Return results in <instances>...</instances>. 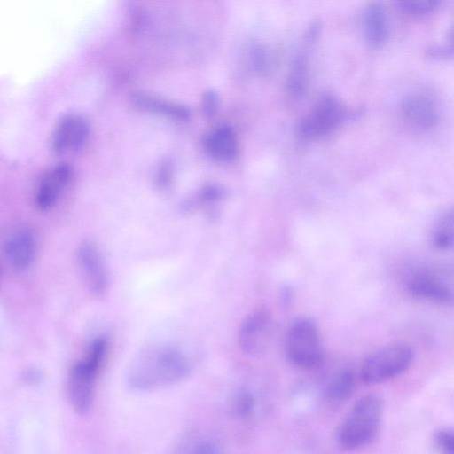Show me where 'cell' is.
I'll return each mask as SVG.
<instances>
[{"label":"cell","instance_id":"obj_1","mask_svg":"<svg viewBox=\"0 0 454 454\" xmlns=\"http://www.w3.org/2000/svg\"><path fill=\"white\" fill-rule=\"evenodd\" d=\"M190 370L187 357L179 349L169 345H154L134 358L127 380L135 390H153L181 381Z\"/></svg>","mask_w":454,"mask_h":454},{"label":"cell","instance_id":"obj_2","mask_svg":"<svg viewBox=\"0 0 454 454\" xmlns=\"http://www.w3.org/2000/svg\"><path fill=\"white\" fill-rule=\"evenodd\" d=\"M383 400L378 394L360 397L342 420L337 434L339 444L346 450L368 445L375 437L382 418Z\"/></svg>","mask_w":454,"mask_h":454},{"label":"cell","instance_id":"obj_3","mask_svg":"<svg viewBox=\"0 0 454 454\" xmlns=\"http://www.w3.org/2000/svg\"><path fill=\"white\" fill-rule=\"evenodd\" d=\"M107 340L96 339L85 358L74 365L68 378V396L73 408L86 413L92 403L94 383L107 351Z\"/></svg>","mask_w":454,"mask_h":454},{"label":"cell","instance_id":"obj_4","mask_svg":"<svg viewBox=\"0 0 454 454\" xmlns=\"http://www.w3.org/2000/svg\"><path fill=\"white\" fill-rule=\"evenodd\" d=\"M285 352L288 361L301 369H314L322 364L323 343L311 319L299 317L290 324L285 338Z\"/></svg>","mask_w":454,"mask_h":454},{"label":"cell","instance_id":"obj_5","mask_svg":"<svg viewBox=\"0 0 454 454\" xmlns=\"http://www.w3.org/2000/svg\"><path fill=\"white\" fill-rule=\"evenodd\" d=\"M350 114L348 109L337 97L325 94L300 120L297 126L298 135L304 139L325 136L337 129Z\"/></svg>","mask_w":454,"mask_h":454},{"label":"cell","instance_id":"obj_6","mask_svg":"<svg viewBox=\"0 0 454 454\" xmlns=\"http://www.w3.org/2000/svg\"><path fill=\"white\" fill-rule=\"evenodd\" d=\"M413 351L408 345L394 344L371 354L361 367V380L365 384H378L391 380L411 365Z\"/></svg>","mask_w":454,"mask_h":454},{"label":"cell","instance_id":"obj_7","mask_svg":"<svg viewBox=\"0 0 454 454\" xmlns=\"http://www.w3.org/2000/svg\"><path fill=\"white\" fill-rule=\"evenodd\" d=\"M273 333V320L264 309L256 310L242 322L238 334L242 352L251 356L262 354L269 347Z\"/></svg>","mask_w":454,"mask_h":454},{"label":"cell","instance_id":"obj_8","mask_svg":"<svg viewBox=\"0 0 454 454\" xmlns=\"http://www.w3.org/2000/svg\"><path fill=\"white\" fill-rule=\"evenodd\" d=\"M87 121L78 114H67L56 124L51 137V147L59 154H67L81 148L89 136Z\"/></svg>","mask_w":454,"mask_h":454},{"label":"cell","instance_id":"obj_9","mask_svg":"<svg viewBox=\"0 0 454 454\" xmlns=\"http://www.w3.org/2000/svg\"><path fill=\"white\" fill-rule=\"evenodd\" d=\"M401 114L409 126L421 131L432 129L439 121L436 102L424 92L406 96L401 105Z\"/></svg>","mask_w":454,"mask_h":454},{"label":"cell","instance_id":"obj_10","mask_svg":"<svg viewBox=\"0 0 454 454\" xmlns=\"http://www.w3.org/2000/svg\"><path fill=\"white\" fill-rule=\"evenodd\" d=\"M78 262L90 291L96 296L104 295L108 288V275L101 254L93 242L88 240L80 246Z\"/></svg>","mask_w":454,"mask_h":454},{"label":"cell","instance_id":"obj_11","mask_svg":"<svg viewBox=\"0 0 454 454\" xmlns=\"http://www.w3.org/2000/svg\"><path fill=\"white\" fill-rule=\"evenodd\" d=\"M73 176V168L67 163H59L47 169L41 176L35 192V202L43 210L52 207Z\"/></svg>","mask_w":454,"mask_h":454},{"label":"cell","instance_id":"obj_12","mask_svg":"<svg viewBox=\"0 0 454 454\" xmlns=\"http://www.w3.org/2000/svg\"><path fill=\"white\" fill-rule=\"evenodd\" d=\"M408 290L419 299L443 304L452 302L451 289L431 273L421 272L413 276L408 282Z\"/></svg>","mask_w":454,"mask_h":454},{"label":"cell","instance_id":"obj_13","mask_svg":"<svg viewBox=\"0 0 454 454\" xmlns=\"http://www.w3.org/2000/svg\"><path fill=\"white\" fill-rule=\"evenodd\" d=\"M4 251L12 266L25 269L35 257V244L33 235L27 231H19L6 241Z\"/></svg>","mask_w":454,"mask_h":454},{"label":"cell","instance_id":"obj_14","mask_svg":"<svg viewBox=\"0 0 454 454\" xmlns=\"http://www.w3.org/2000/svg\"><path fill=\"white\" fill-rule=\"evenodd\" d=\"M364 35L367 43L373 47L382 45L388 36L386 12L380 4H371L364 15Z\"/></svg>","mask_w":454,"mask_h":454},{"label":"cell","instance_id":"obj_15","mask_svg":"<svg viewBox=\"0 0 454 454\" xmlns=\"http://www.w3.org/2000/svg\"><path fill=\"white\" fill-rule=\"evenodd\" d=\"M207 145L209 153L220 160H230L237 154V137L228 127H220L211 132Z\"/></svg>","mask_w":454,"mask_h":454},{"label":"cell","instance_id":"obj_16","mask_svg":"<svg viewBox=\"0 0 454 454\" xmlns=\"http://www.w3.org/2000/svg\"><path fill=\"white\" fill-rule=\"evenodd\" d=\"M287 90L295 98H301L309 86L308 61L304 55H296L290 65L287 74Z\"/></svg>","mask_w":454,"mask_h":454},{"label":"cell","instance_id":"obj_17","mask_svg":"<svg viewBox=\"0 0 454 454\" xmlns=\"http://www.w3.org/2000/svg\"><path fill=\"white\" fill-rule=\"evenodd\" d=\"M355 383V374L351 369L340 370L332 377L326 386L327 398L333 402L347 400L354 391Z\"/></svg>","mask_w":454,"mask_h":454},{"label":"cell","instance_id":"obj_18","mask_svg":"<svg viewBox=\"0 0 454 454\" xmlns=\"http://www.w3.org/2000/svg\"><path fill=\"white\" fill-rule=\"evenodd\" d=\"M433 240L434 246L441 250H448L453 246V212H445L434 229Z\"/></svg>","mask_w":454,"mask_h":454},{"label":"cell","instance_id":"obj_19","mask_svg":"<svg viewBox=\"0 0 454 454\" xmlns=\"http://www.w3.org/2000/svg\"><path fill=\"white\" fill-rule=\"evenodd\" d=\"M438 0L402 1L398 2L400 9L411 15H423L434 11L439 5Z\"/></svg>","mask_w":454,"mask_h":454},{"label":"cell","instance_id":"obj_20","mask_svg":"<svg viewBox=\"0 0 454 454\" xmlns=\"http://www.w3.org/2000/svg\"><path fill=\"white\" fill-rule=\"evenodd\" d=\"M434 444L440 454H453L454 434L450 428H441L434 434Z\"/></svg>","mask_w":454,"mask_h":454},{"label":"cell","instance_id":"obj_21","mask_svg":"<svg viewBox=\"0 0 454 454\" xmlns=\"http://www.w3.org/2000/svg\"><path fill=\"white\" fill-rule=\"evenodd\" d=\"M254 406V399L247 391L238 393L234 401V408L236 412L242 417L248 416Z\"/></svg>","mask_w":454,"mask_h":454},{"label":"cell","instance_id":"obj_22","mask_svg":"<svg viewBox=\"0 0 454 454\" xmlns=\"http://www.w3.org/2000/svg\"><path fill=\"white\" fill-rule=\"evenodd\" d=\"M192 454H219L217 448L210 442H202L195 446Z\"/></svg>","mask_w":454,"mask_h":454}]
</instances>
